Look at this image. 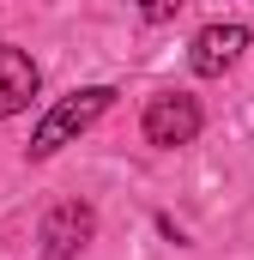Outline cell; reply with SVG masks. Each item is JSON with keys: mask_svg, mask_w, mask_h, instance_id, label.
<instances>
[{"mask_svg": "<svg viewBox=\"0 0 254 260\" xmlns=\"http://www.w3.org/2000/svg\"><path fill=\"white\" fill-rule=\"evenodd\" d=\"M37 85H43V73H37V61H30L24 49L0 43V121H6V115H18V109H30Z\"/></svg>", "mask_w": 254, "mask_h": 260, "instance_id": "5b68a950", "label": "cell"}, {"mask_svg": "<svg viewBox=\"0 0 254 260\" xmlns=\"http://www.w3.org/2000/svg\"><path fill=\"white\" fill-rule=\"evenodd\" d=\"M91 236H97V212H91L85 200H61V206L43 218V230H37V242H43L49 260H73Z\"/></svg>", "mask_w": 254, "mask_h": 260, "instance_id": "3957f363", "label": "cell"}, {"mask_svg": "<svg viewBox=\"0 0 254 260\" xmlns=\"http://www.w3.org/2000/svg\"><path fill=\"white\" fill-rule=\"evenodd\" d=\"M133 6H139V12H145L151 24H170V18H176V12H182L188 0H133Z\"/></svg>", "mask_w": 254, "mask_h": 260, "instance_id": "8992f818", "label": "cell"}, {"mask_svg": "<svg viewBox=\"0 0 254 260\" xmlns=\"http://www.w3.org/2000/svg\"><path fill=\"white\" fill-rule=\"evenodd\" d=\"M200 103H194L188 91H164V97H151L145 103V139L151 145H164V151H176V145H194V133H200Z\"/></svg>", "mask_w": 254, "mask_h": 260, "instance_id": "7a4b0ae2", "label": "cell"}, {"mask_svg": "<svg viewBox=\"0 0 254 260\" xmlns=\"http://www.w3.org/2000/svg\"><path fill=\"white\" fill-rule=\"evenodd\" d=\"M248 49V24H206L188 49V67L200 79H218L224 67H236V55Z\"/></svg>", "mask_w": 254, "mask_h": 260, "instance_id": "277c9868", "label": "cell"}, {"mask_svg": "<svg viewBox=\"0 0 254 260\" xmlns=\"http://www.w3.org/2000/svg\"><path fill=\"white\" fill-rule=\"evenodd\" d=\"M109 103H115V91H109V85H85V91L61 97V103L37 121V133H30V157H55L61 145H73L85 127H97V121L109 115Z\"/></svg>", "mask_w": 254, "mask_h": 260, "instance_id": "6da1fadb", "label": "cell"}]
</instances>
